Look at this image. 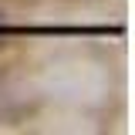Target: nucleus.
Returning <instances> with one entry per match:
<instances>
[{
    "label": "nucleus",
    "instance_id": "1",
    "mask_svg": "<svg viewBox=\"0 0 135 135\" xmlns=\"http://www.w3.org/2000/svg\"><path fill=\"white\" fill-rule=\"evenodd\" d=\"M0 27H3V10H0Z\"/></svg>",
    "mask_w": 135,
    "mask_h": 135
}]
</instances>
